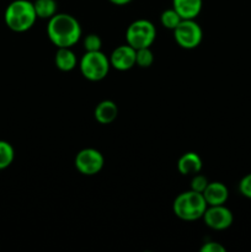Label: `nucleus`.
I'll return each instance as SVG.
<instances>
[{
    "label": "nucleus",
    "instance_id": "f257e3e1",
    "mask_svg": "<svg viewBox=\"0 0 251 252\" xmlns=\"http://www.w3.org/2000/svg\"><path fill=\"white\" fill-rule=\"evenodd\" d=\"M47 36L57 48H73L80 41L83 30L73 15L57 12L48 20Z\"/></svg>",
    "mask_w": 251,
    "mask_h": 252
},
{
    "label": "nucleus",
    "instance_id": "f03ea898",
    "mask_svg": "<svg viewBox=\"0 0 251 252\" xmlns=\"http://www.w3.org/2000/svg\"><path fill=\"white\" fill-rule=\"evenodd\" d=\"M37 19L33 1L30 0H14L7 5L4 12V21L7 29L19 33L31 30Z\"/></svg>",
    "mask_w": 251,
    "mask_h": 252
},
{
    "label": "nucleus",
    "instance_id": "7ed1b4c3",
    "mask_svg": "<svg viewBox=\"0 0 251 252\" xmlns=\"http://www.w3.org/2000/svg\"><path fill=\"white\" fill-rule=\"evenodd\" d=\"M207 207L208 204L203 194L193 189H188V191L181 192L175 198L172 203V211L175 216L181 220L194 221L202 219Z\"/></svg>",
    "mask_w": 251,
    "mask_h": 252
},
{
    "label": "nucleus",
    "instance_id": "20e7f679",
    "mask_svg": "<svg viewBox=\"0 0 251 252\" xmlns=\"http://www.w3.org/2000/svg\"><path fill=\"white\" fill-rule=\"evenodd\" d=\"M78 65L81 75L89 81L103 80L111 69L110 58L101 51L85 52Z\"/></svg>",
    "mask_w": 251,
    "mask_h": 252
},
{
    "label": "nucleus",
    "instance_id": "39448f33",
    "mask_svg": "<svg viewBox=\"0 0 251 252\" xmlns=\"http://www.w3.org/2000/svg\"><path fill=\"white\" fill-rule=\"evenodd\" d=\"M155 39H157V27L149 20H135L128 26L126 31L127 44H129L134 49L152 47Z\"/></svg>",
    "mask_w": 251,
    "mask_h": 252
},
{
    "label": "nucleus",
    "instance_id": "423d86ee",
    "mask_svg": "<svg viewBox=\"0 0 251 252\" xmlns=\"http://www.w3.org/2000/svg\"><path fill=\"white\" fill-rule=\"evenodd\" d=\"M172 32L175 42L182 49L197 48L203 39V30L196 20H182Z\"/></svg>",
    "mask_w": 251,
    "mask_h": 252
},
{
    "label": "nucleus",
    "instance_id": "0eeeda50",
    "mask_svg": "<svg viewBox=\"0 0 251 252\" xmlns=\"http://www.w3.org/2000/svg\"><path fill=\"white\" fill-rule=\"evenodd\" d=\"M74 165L84 176H95L103 169L105 158L102 153L95 148H85L76 154Z\"/></svg>",
    "mask_w": 251,
    "mask_h": 252
},
{
    "label": "nucleus",
    "instance_id": "6e6552de",
    "mask_svg": "<svg viewBox=\"0 0 251 252\" xmlns=\"http://www.w3.org/2000/svg\"><path fill=\"white\" fill-rule=\"evenodd\" d=\"M202 219L209 229L221 231L230 228L234 221V216L228 207L221 204V206L207 207Z\"/></svg>",
    "mask_w": 251,
    "mask_h": 252
},
{
    "label": "nucleus",
    "instance_id": "1a4fd4ad",
    "mask_svg": "<svg viewBox=\"0 0 251 252\" xmlns=\"http://www.w3.org/2000/svg\"><path fill=\"white\" fill-rule=\"evenodd\" d=\"M111 68L118 71H127L135 65V49L129 44H121L116 47L110 54Z\"/></svg>",
    "mask_w": 251,
    "mask_h": 252
},
{
    "label": "nucleus",
    "instance_id": "9d476101",
    "mask_svg": "<svg viewBox=\"0 0 251 252\" xmlns=\"http://www.w3.org/2000/svg\"><path fill=\"white\" fill-rule=\"evenodd\" d=\"M203 197L208 206H221L225 204L229 198V189L223 182H209L203 191Z\"/></svg>",
    "mask_w": 251,
    "mask_h": 252
},
{
    "label": "nucleus",
    "instance_id": "9b49d317",
    "mask_svg": "<svg viewBox=\"0 0 251 252\" xmlns=\"http://www.w3.org/2000/svg\"><path fill=\"white\" fill-rule=\"evenodd\" d=\"M203 161L201 157L194 152H187L180 157L177 161V170L181 175L185 176H193L202 171Z\"/></svg>",
    "mask_w": 251,
    "mask_h": 252
},
{
    "label": "nucleus",
    "instance_id": "f8f14e48",
    "mask_svg": "<svg viewBox=\"0 0 251 252\" xmlns=\"http://www.w3.org/2000/svg\"><path fill=\"white\" fill-rule=\"evenodd\" d=\"M203 7V0H172V9L182 20H196Z\"/></svg>",
    "mask_w": 251,
    "mask_h": 252
},
{
    "label": "nucleus",
    "instance_id": "ddd939ff",
    "mask_svg": "<svg viewBox=\"0 0 251 252\" xmlns=\"http://www.w3.org/2000/svg\"><path fill=\"white\" fill-rule=\"evenodd\" d=\"M118 116V107L112 100H103L96 105L94 117L100 125H111Z\"/></svg>",
    "mask_w": 251,
    "mask_h": 252
},
{
    "label": "nucleus",
    "instance_id": "4468645a",
    "mask_svg": "<svg viewBox=\"0 0 251 252\" xmlns=\"http://www.w3.org/2000/svg\"><path fill=\"white\" fill-rule=\"evenodd\" d=\"M54 64L62 71H71L78 66L79 61L71 48H57Z\"/></svg>",
    "mask_w": 251,
    "mask_h": 252
},
{
    "label": "nucleus",
    "instance_id": "2eb2a0df",
    "mask_svg": "<svg viewBox=\"0 0 251 252\" xmlns=\"http://www.w3.org/2000/svg\"><path fill=\"white\" fill-rule=\"evenodd\" d=\"M33 6L37 17L42 20H49L58 12L56 0H34Z\"/></svg>",
    "mask_w": 251,
    "mask_h": 252
},
{
    "label": "nucleus",
    "instance_id": "dca6fc26",
    "mask_svg": "<svg viewBox=\"0 0 251 252\" xmlns=\"http://www.w3.org/2000/svg\"><path fill=\"white\" fill-rule=\"evenodd\" d=\"M15 160V149L9 142L0 139V170H5Z\"/></svg>",
    "mask_w": 251,
    "mask_h": 252
},
{
    "label": "nucleus",
    "instance_id": "f3484780",
    "mask_svg": "<svg viewBox=\"0 0 251 252\" xmlns=\"http://www.w3.org/2000/svg\"><path fill=\"white\" fill-rule=\"evenodd\" d=\"M181 21V16L172 7L171 9L165 10L160 15V24H161V26H164L167 30H171V31H174Z\"/></svg>",
    "mask_w": 251,
    "mask_h": 252
},
{
    "label": "nucleus",
    "instance_id": "a211bd4d",
    "mask_svg": "<svg viewBox=\"0 0 251 252\" xmlns=\"http://www.w3.org/2000/svg\"><path fill=\"white\" fill-rule=\"evenodd\" d=\"M153 63H154V53L150 47L135 49V65L139 68H149Z\"/></svg>",
    "mask_w": 251,
    "mask_h": 252
},
{
    "label": "nucleus",
    "instance_id": "6ab92c4d",
    "mask_svg": "<svg viewBox=\"0 0 251 252\" xmlns=\"http://www.w3.org/2000/svg\"><path fill=\"white\" fill-rule=\"evenodd\" d=\"M83 46L85 52H96L101 51L102 48V39L98 34L89 33L84 37Z\"/></svg>",
    "mask_w": 251,
    "mask_h": 252
},
{
    "label": "nucleus",
    "instance_id": "aec40b11",
    "mask_svg": "<svg viewBox=\"0 0 251 252\" xmlns=\"http://www.w3.org/2000/svg\"><path fill=\"white\" fill-rule=\"evenodd\" d=\"M209 181L204 175L198 174L193 175L191 179V184H189V189H193V191L199 192V193H203V191L206 189V187L208 186Z\"/></svg>",
    "mask_w": 251,
    "mask_h": 252
},
{
    "label": "nucleus",
    "instance_id": "412c9836",
    "mask_svg": "<svg viewBox=\"0 0 251 252\" xmlns=\"http://www.w3.org/2000/svg\"><path fill=\"white\" fill-rule=\"evenodd\" d=\"M239 192L246 198L251 199V172L245 175L239 182Z\"/></svg>",
    "mask_w": 251,
    "mask_h": 252
},
{
    "label": "nucleus",
    "instance_id": "4be33fe9",
    "mask_svg": "<svg viewBox=\"0 0 251 252\" xmlns=\"http://www.w3.org/2000/svg\"><path fill=\"white\" fill-rule=\"evenodd\" d=\"M201 252H225V248L217 241H208L202 245Z\"/></svg>",
    "mask_w": 251,
    "mask_h": 252
},
{
    "label": "nucleus",
    "instance_id": "5701e85b",
    "mask_svg": "<svg viewBox=\"0 0 251 252\" xmlns=\"http://www.w3.org/2000/svg\"><path fill=\"white\" fill-rule=\"evenodd\" d=\"M111 4L117 5V6H125V5H128L129 2H132L133 0H108Z\"/></svg>",
    "mask_w": 251,
    "mask_h": 252
}]
</instances>
